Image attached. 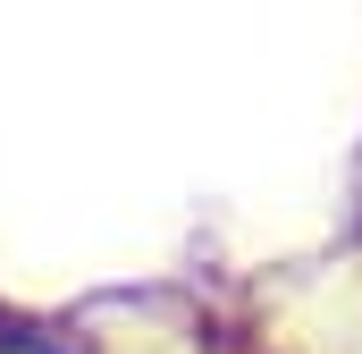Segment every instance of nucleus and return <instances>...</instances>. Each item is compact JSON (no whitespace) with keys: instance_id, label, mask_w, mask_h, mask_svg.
Returning a JSON list of instances; mask_svg holds the SVG:
<instances>
[{"instance_id":"f257e3e1","label":"nucleus","mask_w":362,"mask_h":354,"mask_svg":"<svg viewBox=\"0 0 362 354\" xmlns=\"http://www.w3.org/2000/svg\"><path fill=\"white\" fill-rule=\"evenodd\" d=\"M0 354H68L51 329H0Z\"/></svg>"}]
</instances>
